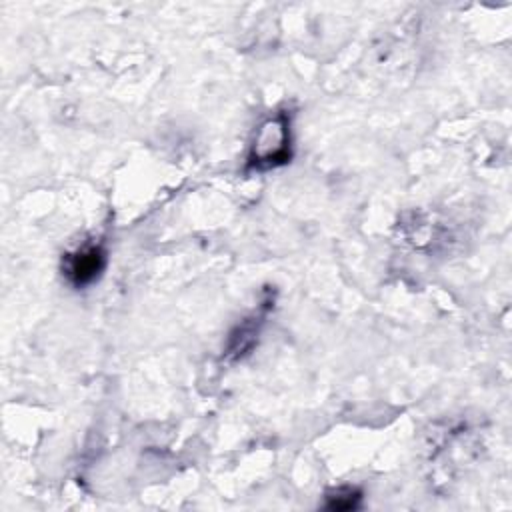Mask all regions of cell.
<instances>
[{
    "label": "cell",
    "mask_w": 512,
    "mask_h": 512,
    "mask_svg": "<svg viewBox=\"0 0 512 512\" xmlns=\"http://www.w3.org/2000/svg\"><path fill=\"white\" fill-rule=\"evenodd\" d=\"M292 158L290 116L276 112L268 116L254 132L246 166L252 170H270L288 164Z\"/></svg>",
    "instance_id": "6da1fadb"
},
{
    "label": "cell",
    "mask_w": 512,
    "mask_h": 512,
    "mask_svg": "<svg viewBox=\"0 0 512 512\" xmlns=\"http://www.w3.org/2000/svg\"><path fill=\"white\" fill-rule=\"evenodd\" d=\"M106 262H108L106 246L102 242L92 240L66 252L62 256L60 268L68 284H72L74 288H84L94 284L102 276Z\"/></svg>",
    "instance_id": "7a4b0ae2"
},
{
    "label": "cell",
    "mask_w": 512,
    "mask_h": 512,
    "mask_svg": "<svg viewBox=\"0 0 512 512\" xmlns=\"http://www.w3.org/2000/svg\"><path fill=\"white\" fill-rule=\"evenodd\" d=\"M270 308V302H264V306L254 312L252 316L244 318L232 332H230V338H228V344L224 348V356L228 362H234V360H242L244 356L250 354V350L254 348V344L258 342V334H260V326L264 322V316Z\"/></svg>",
    "instance_id": "3957f363"
},
{
    "label": "cell",
    "mask_w": 512,
    "mask_h": 512,
    "mask_svg": "<svg viewBox=\"0 0 512 512\" xmlns=\"http://www.w3.org/2000/svg\"><path fill=\"white\" fill-rule=\"evenodd\" d=\"M362 502V492L354 486H340L326 492L324 506L328 510H356Z\"/></svg>",
    "instance_id": "277c9868"
}]
</instances>
